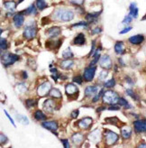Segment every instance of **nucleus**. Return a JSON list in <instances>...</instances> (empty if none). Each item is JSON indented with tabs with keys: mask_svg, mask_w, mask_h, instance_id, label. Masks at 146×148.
<instances>
[{
	"mask_svg": "<svg viewBox=\"0 0 146 148\" xmlns=\"http://www.w3.org/2000/svg\"><path fill=\"white\" fill-rule=\"evenodd\" d=\"M54 17L61 21H70L74 18V13L70 10H65V9H58L54 13Z\"/></svg>",
	"mask_w": 146,
	"mask_h": 148,
	"instance_id": "f257e3e1",
	"label": "nucleus"
},
{
	"mask_svg": "<svg viewBox=\"0 0 146 148\" xmlns=\"http://www.w3.org/2000/svg\"><path fill=\"white\" fill-rule=\"evenodd\" d=\"M103 100L105 103H107V104H115V103H116L119 100V98H118V95L115 91L108 90L104 93Z\"/></svg>",
	"mask_w": 146,
	"mask_h": 148,
	"instance_id": "f03ea898",
	"label": "nucleus"
},
{
	"mask_svg": "<svg viewBox=\"0 0 146 148\" xmlns=\"http://www.w3.org/2000/svg\"><path fill=\"white\" fill-rule=\"evenodd\" d=\"M19 60V56L14 53L2 54V62L5 66H9Z\"/></svg>",
	"mask_w": 146,
	"mask_h": 148,
	"instance_id": "7ed1b4c3",
	"label": "nucleus"
},
{
	"mask_svg": "<svg viewBox=\"0 0 146 148\" xmlns=\"http://www.w3.org/2000/svg\"><path fill=\"white\" fill-rule=\"evenodd\" d=\"M105 137H106V143L107 145H112L118 140V135H116L115 133L112 131H106L105 133Z\"/></svg>",
	"mask_w": 146,
	"mask_h": 148,
	"instance_id": "20e7f679",
	"label": "nucleus"
},
{
	"mask_svg": "<svg viewBox=\"0 0 146 148\" xmlns=\"http://www.w3.org/2000/svg\"><path fill=\"white\" fill-rule=\"evenodd\" d=\"M36 33H37V28L35 25H27L25 28L24 36L26 39H33V37H35Z\"/></svg>",
	"mask_w": 146,
	"mask_h": 148,
	"instance_id": "39448f33",
	"label": "nucleus"
},
{
	"mask_svg": "<svg viewBox=\"0 0 146 148\" xmlns=\"http://www.w3.org/2000/svg\"><path fill=\"white\" fill-rule=\"evenodd\" d=\"M96 66H89V68H87L84 71L83 74V78L86 81H91L94 77H95V73H96Z\"/></svg>",
	"mask_w": 146,
	"mask_h": 148,
	"instance_id": "423d86ee",
	"label": "nucleus"
},
{
	"mask_svg": "<svg viewBox=\"0 0 146 148\" xmlns=\"http://www.w3.org/2000/svg\"><path fill=\"white\" fill-rule=\"evenodd\" d=\"M50 88H52V86H50V82H45V83L42 84L37 90L38 95L40 96V97H44V96H46L47 94L50 93Z\"/></svg>",
	"mask_w": 146,
	"mask_h": 148,
	"instance_id": "0eeeda50",
	"label": "nucleus"
},
{
	"mask_svg": "<svg viewBox=\"0 0 146 148\" xmlns=\"http://www.w3.org/2000/svg\"><path fill=\"white\" fill-rule=\"evenodd\" d=\"M99 64L103 69L105 70H108L112 67V62L111 59L108 55H103L99 60Z\"/></svg>",
	"mask_w": 146,
	"mask_h": 148,
	"instance_id": "6e6552de",
	"label": "nucleus"
},
{
	"mask_svg": "<svg viewBox=\"0 0 146 148\" xmlns=\"http://www.w3.org/2000/svg\"><path fill=\"white\" fill-rule=\"evenodd\" d=\"M65 90H66V93L69 97H78V88L74 85V84H68L65 88Z\"/></svg>",
	"mask_w": 146,
	"mask_h": 148,
	"instance_id": "1a4fd4ad",
	"label": "nucleus"
},
{
	"mask_svg": "<svg viewBox=\"0 0 146 148\" xmlns=\"http://www.w3.org/2000/svg\"><path fill=\"white\" fill-rule=\"evenodd\" d=\"M134 127L136 132L143 133L146 132V120H136L134 122Z\"/></svg>",
	"mask_w": 146,
	"mask_h": 148,
	"instance_id": "9d476101",
	"label": "nucleus"
},
{
	"mask_svg": "<svg viewBox=\"0 0 146 148\" xmlns=\"http://www.w3.org/2000/svg\"><path fill=\"white\" fill-rule=\"evenodd\" d=\"M13 20H14V24L16 25V27H21L25 22V16H24L23 13H19V14H16V16H14Z\"/></svg>",
	"mask_w": 146,
	"mask_h": 148,
	"instance_id": "9b49d317",
	"label": "nucleus"
},
{
	"mask_svg": "<svg viewBox=\"0 0 146 148\" xmlns=\"http://www.w3.org/2000/svg\"><path fill=\"white\" fill-rule=\"evenodd\" d=\"M42 125L44 128L49 129V130L53 131V132H54L55 130L58 129V124L55 121H45V122H42Z\"/></svg>",
	"mask_w": 146,
	"mask_h": 148,
	"instance_id": "f8f14e48",
	"label": "nucleus"
},
{
	"mask_svg": "<svg viewBox=\"0 0 146 148\" xmlns=\"http://www.w3.org/2000/svg\"><path fill=\"white\" fill-rule=\"evenodd\" d=\"M91 124H92V118L91 117H85L80 121H78V127L80 128H84V129L89 128Z\"/></svg>",
	"mask_w": 146,
	"mask_h": 148,
	"instance_id": "ddd939ff",
	"label": "nucleus"
},
{
	"mask_svg": "<svg viewBox=\"0 0 146 148\" xmlns=\"http://www.w3.org/2000/svg\"><path fill=\"white\" fill-rule=\"evenodd\" d=\"M46 33L49 37H52L53 38V37H56L61 34V28L58 26H53L52 28L48 29Z\"/></svg>",
	"mask_w": 146,
	"mask_h": 148,
	"instance_id": "4468645a",
	"label": "nucleus"
},
{
	"mask_svg": "<svg viewBox=\"0 0 146 148\" xmlns=\"http://www.w3.org/2000/svg\"><path fill=\"white\" fill-rule=\"evenodd\" d=\"M144 37L142 34H137V35H134L132 37L129 38V42L133 44H140L143 42Z\"/></svg>",
	"mask_w": 146,
	"mask_h": 148,
	"instance_id": "2eb2a0df",
	"label": "nucleus"
},
{
	"mask_svg": "<svg viewBox=\"0 0 146 148\" xmlns=\"http://www.w3.org/2000/svg\"><path fill=\"white\" fill-rule=\"evenodd\" d=\"M98 91V88L97 86H89L85 90V95L87 97H91Z\"/></svg>",
	"mask_w": 146,
	"mask_h": 148,
	"instance_id": "dca6fc26",
	"label": "nucleus"
},
{
	"mask_svg": "<svg viewBox=\"0 0 146 148\" xmlns=\"http://www.w3.org/2000/svg\"><path fill=\"white\" fill-rule=\"evenodd\" d=\"M115 51L117 54H123L125 53V44L123 42H118L115 45Z\"/></svg>",
	"mask_w": 146,
	"mask_h": 148,
	"instance_id": "f3484780",
	"label": "nucleus"
},
{
	"mask_svg": "<svg viewBox=\"0 0 146 148\" xmlns=\"http://www.w3.org/2000/svg\"><path fill=\"white\" fill-rule=\"evenodd\" d=\"M43 108L46 111L48 112H53V110L54 109V104H53V101L50 100V99H48L44 102V104H43Z\"/></svg>",
	"mask_w": 146,
	"mask_h": 148,
	"instance_id": "a211bd4d",
	"label": "nucleus"
},
{
	"mask_svg": "<svg viewBox=\"0 0 146 148\" xmlns=\"http://www.w3.org/2000/svg\"><path fill=\"white\" fill-rule=\"evenodd\" d=\"M129 9H130V14L134 18H136L138 16V8L136 6V4L135 3H132L129 6Z\"/></svg>",
	"mask_w": 146,
	"mask_h": 148,
	"instance_id": "6ab92c4d",
	"label": "nucleus"
},
{
	"mask_svg": "<svg viewBox=\"0 0 146 148\" xmlns=\"http://www.w3.org/2000/svg\"><path fill=\"white\" fill-rule=\"evenodd\" d=\"M89 139L91 140V141H93L94 143H97L100 139L99 131L97 129V130H94L92 133H90V134H89Z\"/></svg>",
	"mask_w": 146,
	"mask_h": 148,
	"instance_id": "aec40b11",
	"label": "nucleus"
},
{
	"mask_svg": "<svg viewBox=\"0 0 146 148\" xmlns=\"http://www.w3.org/2000/svg\"><path fill=\"white\" fill-rule=\"evenodd\" d=\"M74 43L78 45H82L85 43V35L84 34H78L74 39Z\"/></svg>",
	"mask_w": 146,
	"mask_h": 148,
	"instance_id": "412c9836",
	"label": "nucleus"
},
{
	"mask_svg": "<svg viewBox=\"0 0 146 148\" xmlns=\"http://www.w3.org/2000/svg\"><path fill=\"white\" fill-rule=\"evenodd\" d=\"M83 138H84V136L82 135H80V134H75V135L72 136V141H73V143H74L75 145H79V144L82 143Z\"/></svg>",
	"mask_w": 146,
	"mask_h": 148,
	"instance_id": "4be33fe9",
	"label": "nucleus"
},
{
	"mask_svg": "<svg viewBox=\"0 0 146 148\" xmlns=\"http://www.w3.org/2000/svg\"><path fill=\"white\" fill-rule=\"evenodd\" d=\"M34 118L38 121H42L46 119V116L44 115V113H42L41 110H37V111H35V113H34Z\"/></svg>",
	"mask_w": 146,
	"mask_h": 148,
	"instance_id": "5701e85b",
	"label": "nucleus"
},
{
	"mask_svg": "<svg viewBox=\"0 0 146 148\" xmlns=\"http://www.w3.org/2000/svg\"><path fill=\"white\" fill-rule=\"evenodd\" d=\"M61 68H63L65 70H69L73 66V62L71 60H70V59H67V60L61 62Z\"/></svg>",
	"mask_w": 146,
	"mask_h": 148,
	"instance_id": "b1692460",
	"label": "nucleus"
},
{
	"mask_svg": "<svg viewBox=\"0 0 146 148\" xmlns=\"http://www.w3.org/2000/svg\"><path fill=\"white\" fill-rule=\"evenodd\" d=\"M36 6H37L38 9L43 10L48 6V5L45 2V0H36Z\"/></svg>",
	"mask_w": 146,
	"mask_h": 148,
	"instance_id": "393cba45",
	"label": "nucleus"
},
{
	"mask_svg": "<svg viewBox=\"0 0 146 148\" xmlns=\"http://www.w3.org/2000/svg\"><path fill=\"white\" fill-rule=\"evenodd\" d=\"M21 13L25 14H36V8H35V5H32L28 7L27 9H25V11H22Z\"/></svg>",
	"mask_w": 146,
	"mask_h": 148,
	"instance_id": "a878e982",
	"label": "nucleus"
},
{
	"mask_svg": "<svg viewBox=\"0 0 146 148\" xmlns=\"http://www.w3.org/2000/svg\"><path fill=\"white\" fill-rule=\"evenodd\" d=\"M121 134L125 139H128L131 136V135H132V131H131L130 128H123L121 130Z\"/></svg>",
	"mask_w": 146,
	"mask_h": 148,
	"instance_id": "bb28decb",
	"label": "nucleus"
},
{
	"mask_svg": "<svg viewBox=\"0 0 146 148\" xmlns=\"http://www.w3.org/2000/svg\"><path fill=\"white\" fill-rule=\"evenodd\" d=\"M50 96H52V97H54L55 99H60L61 98V93L59 90H57V88H53V90H50Z\"/></svg>",
	"mask_w": 146,
	"mask_h": 148,
	"instance_id": "cd10ccee",
	"label": "nucleus"
},
{
	"mask_svg": "<svg viewBox=\"0 0 146 148\" xmlns=\"http://www.w3.org/2000/svg\"><path fill=\"white\" fill-rule=\"evenodd\" d=\"M5 7L6 9H8L9 11H14V9H16V3H14V1H8V2H5L4 4Z\"/></svg>",
	"mask_w": 146,
	"mask_h": 148,
	"instance_id": "c85d7f7f",
	"label": "nucleus"
},
{
	"mask_svg": "<svg viewBox=\"0 0 146 148\" xmlns=\"http://www.w3.org/2000/svg\"><path fill=\"white\" fill-rule=\"evenodd\" d=\"M73 56H74V55H73V53H71V51H70V48H67L66 50H64L62 51V57L65 58V59H70V58H72Z\"/></svg>",
	"mask_w": 146,
	"mask_h": 148,
	"instance_id": "c756f323",
	"label": "nucleus"
},
{
	"mask_svg": "<svg viewBox=\"0 0 146 148\" xmlns=\"http://www.w3.org/2000/svg\"><path fill=\"white\" fill-rule=\"evenodd\" d=\"M25 105L27 106V108H31V107H34L36 105V101L33 99H29L25 101Z\"/></svg>",
	"mask_w": 146,
	"mask_h": 148,
	"instance_id": "7c9ffc66",
	"label": "nucleus"
},
{
	"mask_svg": "<svg viewBox=\"0 0 146 148\" xmlns=\"http://www.w3.org/2000/svg\"><path fill=\"white\" fill-rule=\"evenodd\" d=\"M99 14V13H97V14H87L86 16V19L89 20V21H92L94 19H96L98 17V16Z\"/></svg>",
	"mask_w": 146,
	"mask_h": 148,
	"instance_id": "2f4dec72",
	"label": "nucleus"
},
{
	"mask_svg": "<svg viewBox=\"0 0 146 148\" xmlns=\"http://www.w3.org/2000/svg\"><path fill=\"white\" fill-rule=\"evenodd\" d=\"M118 103H119V105L120 106H123V107H126V108H130L129 104H128V102L123 99V98H119V100H118Z\"/></svg>",
	"mask_w": 146,
	"mask_h": 148,
	"instance_id": "473e14b6",
	"label": "nucleus"
},
{
	"mask_svg": "<svg viewBox=\"0 0 146 148\" xmlns=\"http://www.w3.org/2000/svg\"><path fill=\"white\" fill-rule=\"evenodd\" d=\"M16 117L18 118V121H20L22 124H24V125H28V119H27V117L26 116H16Z\"/></svg>",
	"mask_w": 146,
	"mask_h": 148,
	"instance_id": "72a5a7b5",
	"label": "nucleus"
},
{
	"mask_svg": "<svg viewBox=\"0 0 146 148\" xmlns=\"http://www.w3.org/2000/svg\"><path fill=\"white\" fill-rule=\"evenodd\" d=\"M115 85V80L114 79H111L110 80L106 81V82H105V84H104V86H105L106 88H112V87H114Z\"/></svg>",
	"mask_w": 146,
	"mask_h": 148,
	"instance_id": "f704fd0d",
	"label": "nucleus"
},
{
	"mask_svg": "<svg viewBox=\"0 0 146 148\" xmlns=\"http://www.w3.org/2000/svg\"><path fill=\"white\" fill-rule=\"evenodd\" d=\"M126 94H127L128 96H130V97H132L134 99L138 100V97H137L136 94H135L132 90H126Z\"/></svg>",
	"mask_w": 146,
	"mask_h": 148,
	"instance_id": "c9c22d12",
	"label": "nucleus"
},
{
	"mask_svg": "<svg viewBox=\"0 0 146 148\" xmlns=\"http://www.w3.org/2000/svg\"><path fill=\"white\" fill-rule=\"evenodd\" d=\"M73 81L77 84H81L82 83V77L81 76H75L73 78Z\"/></svg>",
	"mask_w": 146,
	"mask_h": 148,
	"instance_id": "e433bc0d",
	"label": "nucleus"
},
{
	"mask_svg": "<svg viewBox=\"0 0 146 148\" xmlns=\"http://www.w3.org/2000/svg\"><path fill=\"white\" fill-rule=\"evenodd\" d=\"M1 50H5L7 48V41L4 38H1Z\"/></svg>",
	"mask_w": 146,
	"mask_h": 148,
	"instance_id": "4c0bfd02",
	"label": "nucleus"
},
{
	"mask_svg": "<svg viewBox=\"0 0 146 148\" xmlns=\"http://www.w3.org/2000/svg\"><path fill=\"white\" fill-rule=\"evenodd\" d=\"M104 94V90H101L100 91H99V93L98 94V95H96V96H95V98L93 99V102H97L99 99H100V97H101V96L102 95H103Z\"/></svg>",
	"mask_w": 146,
	"mask_h": 148,
	"instance_id": "58836bf2",
	"label": "nucleus"
},
{
	"mask_svg": "<svg viewBox=\"0 0 146 148\" xmlns=\"http://www.w3.org/2000/svg\"><path fill=\"white\" fill-rule=\"evenodd\" d=\"M132 18H133V16H131V14H129V16H126L125 20L123 21V24H129V23H131V22H132Z\"/></svg>",
	"mask_w": 146,
	"mask_h": 148,
	"instance_id": "ea45409f",
	"label": "nucleus"
},
{
	"mask_svg": "<svg viewBox=\"0 0 146 148\" xmlns=\"http://www.w3.org/2000/svg\"><path fill=\"white\" fill-rule=\"evenodd\" d=\"M106 75H107V72L106 71V70L105 71H102L100 72V74H99V79H105L106 78Z\"/></svg>",
	"mask_w": 146,
	"mask_h": 148,
	"instance_id": "a19ab883",
	"label": "nucleus"
},
{
	"mask_svg": "<svg viewBox=\"0 0 146 148\" xmlns=\"http://www.w3.org/2000/svg\"><path fill=\"white\" fill-rule=\"evenodd\" d=\"M87 26V23H86V22H80V23H77V24H74L72 25V27H77V26Z\"/></svg>",
	"mask_w": 146,
	"mask_h": 148,
	"instance_id": "79ce46f5",
	"label": "nucleus"
},
{
	"mask_svg": "<svg viewBox=\"0 0 146 148\" xmlns=\"http://www.w3.org/2000/svg\"><path fill=\"white\" fill-rule=\"evenodd\" d=\"M4 112H5V116H6L7 117H8V118H9V120H10V122L12 123V125H14V127H16V124H14V120L12 119V117H11V116H9V114H8V113H7V111H6V110H4Z\"/></svg>",
	"mask_w": 146,
	"mask_h": 148,
	"instance_id": "37998d69",
	"label": "nucleus"
},
{
	"mask_svg": "<svg viewBox=\"0 0 146 148\" xmlns=\"http://www.w3.org/2000/svg\"><path fill=\"white\" fill-rule=\"evenodd\" d=\"M61 142H62L64 147H67V148L70 147V144H69V141L67 139H61Z\"/></svg>",
	"mask_w": 146,
	"mask_h": 148,
	"instance_id": "c03bdc74",
	"label": "nucleus"
},
{
	"mask_svg": "<svg viewBox=\"0 0 146 148\" xmlns=\"http://www.w3.org/2000/svg\"><path fill=\"white\" fill-rule=\"evenodd\" d=\"M131 30H132V27H126V28L123 29V31H121V32H120V34H126V33H128V32H129V31H131Z\"/></svg>",
	"mask_w": 146,
	"mask_h": 148,
	"instance_id": "a18cd8bd",
	"label": "nucleus"
},
{
	"mask_svg": "<svg viewBox=\"0 0 146 148\" xmlns=\"http://www.w3.org/2000/svg\"><path fill=\"white\" fill-rule=\"evenodd\" d=\"M78 116V110H74V111L72 112V114H71V116H72L73 118H77Z\"/></svg>",
	"mask_w": 146,
	"mask_h": 148,
	"instance_id": "49530a36",
	"label": "nucleus"
},
{
	"mask_svg": "<svg viewBox=\"0 0 146 148\" xmlns=\"http://www.w3.org/2000/svg\"><path fill=\"white\" fill-rule=\"evenodd\" d=\"M1 144H4V143H6V141H7V138H6V136H5L3 134H1Z\"/></svg>",
	"mask_w": 146,
	"mask_h": 148,
	"instance_id": "de8ad7c7",
	"label": "nucleus"
},
{
	"mask_svg": "<svg viewBox=\"0 0 146 148\" xmlns=\"http://www.w3.org/2000/svg\"><path fill=\"white\" fill-rule=\"evenodd\" d=\"M94 50H95V41H94L93 43H92V48H91V51H90V53H89V56H93V51H94Z\"/></svg>",
	"mask_w": 146,
	"mask_h": 148,
	"instance_id": "09e8293b",
	"label": "nucleus"
},
{
	"mask_svg": "<svg viewBox=\"0 0 146 148\" xmlns=\"http://www.w3.org/2000/svg\"><path fill=\"white\" fill-rule=\"evenodd\" d=\"M119 109V107H116V106H112L109 108V110H118Z\"/></svg>",
	"mask_w": 146,
	"mask_h": 148,
	"instance_id": "8fccbe9b",
	"label": "nucleus"
},
{
	"mask_svg": "<svg viewBox=\"0 0 146 148\" xmlns=\"http://www.w3.org/2000/svg\"><path fill=\"white\" fill-rule=\"evenodd\" d=\"M99 32H101V29H100V28H98H98H96V29H95V30H93V31H92V33H93L94 34H97V33H99Z\"/></svg>",
	"mask_w": 146,
	"mask_h": 148,
	"instance_id": "3c124183",
	"label": "nucleus"
},
{
	"mask_svg": "<svg viewBox=\"0 0 146 148\" xmlns=\"http://www.w3.org/2000/svg\"><path fill=\"white\" fill-rule=\"evenodd\" d=\"M22 73H23V78L24 79H27V73L25 71H23Z\"/></svg>",
	"mask_w": 146,
	"mask_h": 148,
	"instance_id": "603ef678",
	"label": "nucleus"
},
{
	"mask_svg": "<svg viewBox=\"0 0 146 148\" xmlns=\"http://www.w3.org/2000/svg\"><path fill=\"white\" fill-rule=\"evenodd\" d=\"M104 109H106V107H103V108H98V112H100V111H102V110H104Z\"/></svg>",
	"mask_w": 146,
	"mask_h": 148,
	"instance_id": "864d4df0",
	"label": "nucleus"
},
{
	"mask_svg": "<svg viewBox=\"0 0 146 148\" xmlns=\"http://www.w3.org/2000/svg\"><path fill=\"white\" fill-rule=\"evenodd\" d=\"M139 147H146V145L145 144H142V145H139Z\"/></svg>",
	"mask_w": 146,
	"mask_h": 148,
	"instance_id": "5fc2aeb1",
	"label": "nucleus"
},
{
	"mask_svg": "<svg viewBox=\"0 0 146 148\" xmlns=\"http://www.w3.org/2000/svg\"><path fill=\"white\" fill-rule=\"evenodd\" d=\"M50 71H52V72H56V73H57V70H56V69H52V70H50Z\"/></svg>",
	"mask_w": 146,
	"mask_h": 148,
	"instance_id": "6e6d98bb",
	"label": "nucleus"
},
{
	"mask_svg": "<svg viewBox=\"0 0 146 148\" xmlns=\"http://www.w3.org/2000/svg\"><path fill=\"white\" fill-rule=\"evenodd\" d=\"M23 1H24V0H19V1H18V4L22 3V2H23Z\"/></svg>",
	"mask_w": 146,
	"mask_h": 148,
	"instance_id": "4d7b16f0",
	"label": "nucleus"
}]
</instances>
